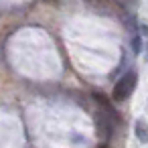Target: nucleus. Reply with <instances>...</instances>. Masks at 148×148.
<instances>
[{
  "label": "nucleus",
  "mask_w": 148,
  "mask_h": 148,
  "mask_svg": "<svg viewBox=\"0 0 148 148\" xmlns=\"http://www.w3.org/2000/svg\"><path fill=\"white\" fill-rule=\"evenodd\" d=\"M95 99H99L101 103V110L95 112V134L101 138V140H108L114 132V112L110 110L108 101L103 99V95H95Z\"/></svg>",
  "instance_id": "obj_1"
},
{
  "label": "nucleus",
  "mask_w": 148,
  "mask_h": 148,
  "mask_svg": "<svg viewBox=\"0 0 148 148\" xmlns=\"http://www.w3.org/2000/svg\"><path fill=\"white\" fill-rule=\"evenodd\" d=\"M136 81H138L136 73H126V75L120 77L118 83L114 85L112 97H114L116 101H124V99H128V97L132 95V91L136 89Z\"/></svg>",
  "instance_id": "obj_2"
},
{
  "label": "nucleus",
  "mask_w": 148,
  "mask_h": 148,
  "mask_svg": "<svg viewBox=\"0 0 148 148\" xmlns=\"http://www.w3.org/2000/svg\"><path fill=\"white\" fill-rule=\"evenodd\" d=\"M136 136H138V140L140 142H148V124L146 122H138L136 124Z\"/></svg>",
  "instance_id": "obj_3"
},
{
  "label": "nucleus",
  "mask_w": 148,
  "mask_h": 148,
  "mask_svg": "<svg viewBox=\"0 0 148 148\" xmlns=\"http://www.w3.org/2000/svg\"><path fill=\"white\" fill-rule=\"evenodd\" d=\"M97 148H108V146H106V144H101V146H97Z\"/></svg>",
  "instance_id": "obj_4"
},
{
  "label": "nucleus",
  "mask_w": 148,
  "mask_h": 148,
  "mask_svg": "<svg viewBox=\"0 0 148 148\" xmlns=\"http://www.w3.org/2000/svg\"><path fill=\"white\" fill-rule=\"evenodd\" d=\"M45 2H57V0H45Z\"/></svg>",
  "instance_id": "obj_5"
}]
</instances>
